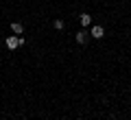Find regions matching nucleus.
I'll list each match as a JSON object with an SVG mask.
<instances>
[{
  "instance_id": "nucleus-6",
  "label": "nucleus",
  "mask_w": 131,
  "mask_h": 120,
  "mask_svg": "<svg viewBox=\"0 0 131 120\" xmlns=\"http://www.w3.org/2000/svg\"><path fill=\"white\" fill-rule=\"evenodd\" d=\"M52 26H55L57 31H61V28H63L66 24H63V20H55V22H52Z\"/></svg>"
},
{
  "instance_id": "nucleus-1",
  "label": "nucleus",
  "mask_w": 131,
  "mask_h": 120,
  "mask_svg": "<svg viewBox=\"0 0 131 120\" xmlns=\"http://www.w3.org/2000/svg\"><path fill=\"white\" fill-rule=\"evenodd\" d=\"M5 44H7V48H9V50H15L18 46H22V42H20V37H18V35H9Z\"/></svg>"
},
{
  "instance_id": "nucleus-3",
  "label": "nucleus",
  "mask_w": 131,
  "mask_h": 120,
  "mask_svg": "<svg viewBox=\"0 0 131 120\" xmlns=\"http://www.w3.org/2000/svg\"><path fill=\"white\" fill-rule=\"evenodd\" d=\"M88 39H90V33H85V31L77 33V42H79V44H88Z\"/></svg>"
},
{
  "instance_id": "nucleus-2",
  "label": "nucleus",
  "mask_w": 131,
  "mask_h": 120,
  "mask_svg": "<svg viewBox=\"0 0 131 120\" xmlns=\"http://www.w3.org/2000/svg\"><path fill=\"white\" fill-rule=\"evenodd\" d=\"M103 35H105V28H103V26H92V31H90V37H94V39H101Z\"/></svg>"
},
{
  "instance_id": "nucleus-4",
  "label": "nucleus",
  "mask_w": 131,
  "mask_h": 120,
  "mask_svg": "<svg viewBox=\"0 0 131 120\" xmlns=\"http://www.w3.org/2000/svg\"><path fill=\"white\" fill-rule=\"evenodd\" d=\"M11 31H13L15 35H22V31H24V24H22V22H11Z\"/></svg>"
},
{
  "instance_id": "nucleus-5",
  "label": "nucleus",
  "mask_w": 131,
  "mask_h": 120,
  "mask_svg": "<svg viewBox=\"0 0 131 120\" xmlns=\"http://www.w3.org/2000/svg\"><path fill=\"white\" fill-rule=\"evenodd\" d=\"M79 22H81V26L85 28V26H90V24H92V18H90L88 13H81V15H79Z\"/></svg>"
}]
</instances>
